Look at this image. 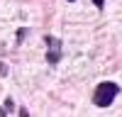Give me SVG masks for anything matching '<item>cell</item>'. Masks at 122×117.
I'll return each instance as SVG.
<instances>
[{"instance_id":"obj_1","label":"cell","mask_w":122,"mask_h":117,"mask_svg":"<svg viewBox=\"0 0 122 117\" xmlns=\"http://www.w3.org/2000/svg\"><path fill=\"white\" fill-rule=\"evenodd\" d=\"M117 93H120V88H117L115 83H100V85L95 88L93 102H95L98 107H107V105H112V100H115Z\"/></svg>"},{"instance_id":"obj_2","label":"cell","mask_w":122,"mask_h":117,"mask_svg":"<svg viewBox=\"0 0 122 117\" xmlns=\"http://www.w3.org/2000/svg\"><path fill=\"white\" fill-rule=\"evenodd\" d=\"M46 44L51 46V51L46 54V56H49V61H51V63H54V61H59V58H61V44H59V39L49 37V39H46Z\"/></svg>"},{"instance_id":"obj_3","label":"cell","mask_w":122,"mask_h":117,"mask_svg":"<svg viewBox=\"0 0 122 117\" xmlns=\"http://www.w3.org/2000/svg\"><path fill=\"white\" fill-rule=\"evenodd\" d=\"M93 3H95L98 7H103V3H105V0H93Z\"/></svg>"},{"instance_id":"obj_4","label":"cell","mask_w":122,"mask_h":117,"mask_svg":"<svg viewBox=\"0 0 122 117\" xmlns=\"http://www.w3.org/2000/svg\"><path fill=\"white\" fill-rule=\"evenodd\" d=\"M68 3H73V0H68Z\"/></svg>"}]
</instances>
